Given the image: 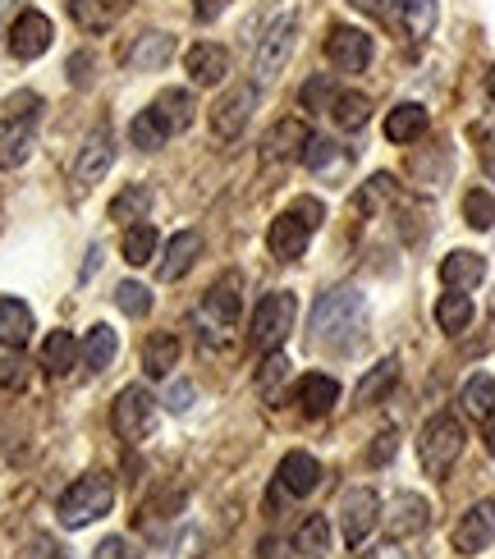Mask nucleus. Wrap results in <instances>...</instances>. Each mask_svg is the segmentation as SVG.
<instances>
[{"mask_svg": "<svg viewBox=\"0 0 495 559\" xmlns=\"http://www.w3.org/2000/svg\"><path fill=\"white\" fill-rule=\"evenodd\" d=\"M330 102H335V83H330L326 74L308 79V87H303V106L308 110H330Z\"/></svg>", "mask_w": 495, "mask_h": 559, "instance_id": "44", "label": "nucleus"}, {"mask_svg": "<svg viewBox=\"0 0 495 559\" xmlns=\"http://www.w3.org/2000/svg\"><path fill=\"white\" fill-rule=\"evenodd\" d=\"M394 450H399V436L394 431H381V436H376V445H372V463H390Z\"/></svg>", "mask_w": 495, "mask_h": 559, "instance_id": "48", "label": "nucleus"}, {"mask_svg": "<svg viewBox=\"0 0 495 559\" xmlns=\"http://www.w3.org/2000/svg\"><path fill=\"white\" fill-rule=\"evenodd\" d=\"M225 5H229V0H193V14H198L202 23H211L216 14H225Z\"/></svg>", "mask_w": 495, "mask_h": 559, "instance_id": "50", "label": "nucleus"}, {"mask_svg": "<svg viewBox=\"0 0 495 559\" xmlns=\"http://www.w3.org/2000/svg\"><path fill=\"white\" fill-rule=\"evenodd\" d=\"M115 302H120L125 317H148L152 312V289L138 285V280H125V285L115 289Z\"/></svg>", "mask_w": 495, "mask_h": 559, "instance_id": "42", "label": "nucleus"}, {"mask_svg": "<svg viewBox=\"0 0 495 559\" xmlns=\"http://www.w3.org/2000/svg\"><path fill=\"white\" fill-rule=\"evenodd\" d=\"M115 354H120V335H115L106 321H97V325L87 331V340H83V362H87L92 371H106V367L115 362Z\"/></svg>", "mask_w": 495, "mask_h": 559, "instance_id": "34", "label": "nucleus"}, {"mask_svg": "<svg viewBox=\"0 0 495 559\" xmlns=\"http://www.w3.org/2000/svg\"><path fill=\"white\" fill-rule=\"evenodd\" d=\"M491 542H495V500H482L455 523V550L459 555H482Z\"/></svg>", "mask_w": 495, "mask_h": 559, "instance_id": "13", "label": "nucleus"}, {"mask_svg": "<svg viewBox=\"0 0 495 559\" xmlns=\"http://www.w3.org/2000/svg\"><path fill=\"white\" fill-rule=\"evenodd\" d=\"M294 404L303 417H326L340 404V381L321 377V371H308V377H298V385H294Z\"/></svg>", "mask_w": 495, "mask_h": 559, "instance_id": "16", "label": "nucleus"}, {"mask_svg": "<svg viewBox=\"0 0 495 559\" xmlns=\"http://www.w3.org/2000/svg\"><path fill=\"white\" fill-rule=\"evenodd\" d=\"M436 325L445 335H463L468 325H473V298H468L463 289H450L436 298Z\"/></svg>", "mask_w": 495, "mask_h": 559, "instance_id": "30", "label": "nucleus"}, {"mask_svg": "<svg viewBox=\"0 0 495 559\" xmlns=\"http://www.w3.org/2000/svg\"><path fill=\"white\" fill-rule=\"evenodd\" d=\"M0 385L5 390H28V362L23 358H0Z\"/></svg>", "mask_w": 495, "mask_h": 559, "instance_id": "45", "label": "nucleus"}, {"mask_svg": "<svg viewBox=\"0 0 495 559\" xmlns=\"http://www.w3.org/2000/svg\"><path fill=\"white\" fill-rule=\"evenodd\" d=\"M202 235L198 229H179V235L165 243V258H161V266H156V275L161 280H184L188 271L198 266V258H202Z\"/></svg>", "mask_w": 495, "mask_h": 559, "instance_id": "17", "label": "nucleus"}, {"mask_svg": "<svg viewBox=\"0 0 495 559\" xmlns=\"http://www.w3.org/2000/svg\"><path fill=\"white\" fill-rule=\"evenodd\" d=\"M156 229L148 225V221H138V225H129L125 229V262L129 266H148L152 258H156Z\"/></svg>", "mask_w": 495, "mask_h": 559, "instance_id": "39", "label": "nucleus"}, {"mask_svg": "<svg viewBox=\"0 0 495 559\" xmlns=\"http://www.w3.org/2000/svg\"><path fill=\"white\" fill-rule=\"evenodd\" d=\"M376 523H381V496L372 491V486H358V491H349L344 504H340V532L349 546H363Z\"/></svg>", "mask_w": 495, "mask_h": 559, "instance_id": "8", "label": "nucleus"}, {"mask_svg": "<svg viewBox=\"0 0 495 559\" xmlns=\"http://www.w3.org/2000/svg\"><path fill=\"white\" fill-rule=\"evenodd\" d=\"M115 166V143H110V133L102 129V133H92L87 138V147H83V156H79V166H74V179L83 183H102V175Z\"/></svg>", "mask_w": 495, "mask_h": 559, "instance_id": "22", "label": "nucleus"}, {"mask_svg": "<svg viewBox=\"0 0 495 559\" xmlns=\"http://www.w3.org/2000/svg\"><path fill=\"white\" fill-rule=\"evenodd\" d=\"M267 243H271V252L280 262H298L303 252H308V243H313V225L303 216H294V212H280L271 221V229H267Z\"/></svg>", "mask_w": 495, "mask_h": 559, "instance_id": "14", "label": "nucleus"}, {"mask_svg": "<svg viewBox=\"0 0 495 559\" xmlns=\"http://www.w3.org/2000/svg\"><path fill=\"white\" fill-rule=\"evenodd\" d=\"M303 166H308L313 175H340V170L349 166V152H344L340 143H330V138H317V133H313L308 152H303Z\"/></svg>", "mask_w": 495, "mask_h": 559, "instance_id": "35", "label": "nucleus"}, {"mask_svg": "<svg viewBox=\"0 0 495 559\" xmlns=\"http://www.w3.org/2000/svg\"><path fill=\"white\" fill-rule=\"evenodd\" d=\"M152 110H156V120L165 124V133H184L188 124H193V97H188L184 87H170V92H161V97L152 102Z\"/></svg>", "mask_w": 495, "mask_h": 559, "instance_id": "29", "label": "nucleus"}, {"mask_svg": "<svg viewBox=\"0 0 495 559\" xmlns=\"http://www.w3.org/2000/svg\"><path fill=\"white\" fill-rule=\"evenodd\" d=\"M294 317H298V298L285 289V294H267L262 302L252 308V321H248V340L252 348H262V354H271V348H280L290 340L294 331Z\"/></svg>", "mask_w": 495, "mask_h": 559, "instance_id": "4", "label": "nucleus"}, {"mask_svg": "<svg viewBox=\"0 0 495 559\" xmlns=\"http://www.w3.org/2000/svg\"><path fill=\"white\" fill-rule=\"evenodd\" d=\"M33 143H37L33 120H19L14 115V120L0 124V170H19L33 156Z\"/></svg>", "mask_w": 495, "mask_h": 559, "instance_id": "20", "label": "nucleus"}, {"mask_svg": "<svg viewBox=\"0 0 495 559\" xmlns=\"http://www.w3.org/2000/svg\"><path fill=\"white\" fill-rule=\"evenodd\" d=\"M239 275H225L221 285H211L207 298H202V308H198V321H211V331H202V340H225V331L234 325V317H239Z\"/></svg>", "mask_w": 495, "mask_h": 559, "instance_id": "10", "label": "nucleus"}, {"mask_svg": "<svg viewBox=\"0 0 495 559\" xmlns=\"http://www.w3.org/2000/svg\"><path fill=\"white\" fill-rule=\"evenodd\" d=\"M372 51H376L372 33L353 28V23H335L330 37H326V60L335 64L340 74H363V69L372 64Z\"/></svg>", "mask_w": 495, "mask_h": 559, "instance_id": "6", "label": "nucleus"}, {"mask_svg": "<svg viewBox=\"0 0 495 559\" xmlns=\"http://www.w3.org/2000/svg\"><path fill=\"white\" fill-rule=\"evenodd\" d=\"M165 124L156 120V110H138L133 115V124H129V143L138 147V152H161L165 147Z\"/></svg>", "mask_w": 495, "mask_h": 559, "instance_id": "40", "label": "nucleus"}, {"mask_svg": "<svg viewBox=\"0 0 495 559\" xmlns=\"http://www.w3.org/2000/svg\"><path fill=\"white\" fill-rule=\"evenodd\" d=\"M358 10H367V14H386V0H353Z\"/></svg>", "mask_w": 495, "mask_h": 559, "instance_id": "51", "label": "nucleus"}, {"mask_svg": "<svg viewBox=\"0 0 495 559\" xmlns=\"http://www.w3.org/2000/svg\"><path fill=\"white\" fill-rule=\"evenodd\" d=\"M294 550L298 555H326L330 550V523L326 514H308L294 532Z\"/></svg>", "mask_w": 495, "mask_h": 559, "instance_id": "41", "label": "nucleus"}, {"mask_svg": "<svg viewBox=\"0 0 495 559\" xmlns=\"http://www.w3.org/2000/svg\"><path fill=\"white\" fill-rule=\"evenodd\" d=\"M313 143V129L303 124V120H280L271 133H267V143H262V156H267V166H280V160H303V152H308Z\"/></svg>", "mask_w": 495, "mask_h": 559, "instance_id": "15", "label": "nucleus"}, {"mask_svg": "<svg viewBox=\"0 0 495 559\" xmlns=\"http://www.w3.org/2000/svg\"><path fill=\"white\" fill-rule=\"evenodd\" d=\"M33 340V308L19 298H0V348H23Z\"/></svg>", "mask_w": 495, "mask_h": 559, "instance_id": "24", "label": "nucleus"}, {"mask_svg": "<svg viewBox=\"0 0 495 559\" xmlns=\"http://www.w3.org/2000/svg\"><path fill=\"white\" fill-rule=\"evenodd\" d=\"M92 559H133V550H129L120 537H106V542L97 546V555H92Z\"/></svg>", "mask_w": 495, "mask_h": 559, "instance_id": "49", "label": "nucleus"}, {"mask_svg": "<svg viewBox=\"0 0 495 559\" xmlns=\"http://www.w3.org/2000/svg\"><path fill=\"white\" fill-rule=\"evenodd\" d=\"M463 221L473 225V229H491L495 225V198L486 189H473L463 198Z\"/></svg>", "mask_w": 495, "mask_h": 559, "instance_id": "43", "label": "nucleus"}, {"mask_svg": "<svg viewBox=\"0 0 495 559\" xmlns=\"http://www.w3.org/2000/svg\"><path fill=\"white\" fill-rule=\"evenodd\" d=\"M170 56H175V37L170 33H143L125 51V64L129 69H161V64H170Z\"/></svg>", "mask_w": 495, "mask_h": 559, "instance_id": "25", "label": "nucleus"}, {"mask_svg": "<svg viewBox=\"0 0 495 559\" xmlns=\"http://www.w3.org/2000/svg\"><path fill=\"white\" fill-rule=\"evenodd\" d=\"M110 427H115L120 440H129V445L148 440L156 431V400L143 385H125L120 394H115V404H110Z\"/></svg>", "mask_w": 495, "mask_h": 559, "instance_id": "5", "label": "nucleus"}, {"mask_svg": "<svg viewBox=\"0 0 495 559\" xmlns=\"http://www.w3.org/2000/svg\"><path fill=\"white\" fill-rule=\"evenodd\" d=\"M148 212H152V189H148V183H129V189H120V193L110 198V206H106V216L115 225H125V229L138 225Z\"/></svg>", "mask_w": 495, "mask_h": 559, "instance_id": "26", "label": "nucleus"}, {"mask_svg": "<svg viewBox=\"0 0 495 559\" xmlns=\"http://www.w3.org/2000/svg\"><path fill=\"white\" fill-rule=\"evenodd\" d=\"M294 37H298V23H294L290 14L271 23L267 37L257 41V56H252V74H257V83H271L280 69H285V60L294 56Z\"/></svg>", "mask_w": 495, "mask_h": 559, "instance_id": "7", "label": "nucleus"}, {"mask_svg": "<svg viewBox=\"0 0 495 559\" xmlns=\"http://www.w3.org/2000/svg\"><path fill=\"white\" fill-rule=\"evenodd\" d=\"M486 450H491V459H495V413L486 417Z\"/></svg>", "mask_w": 495, "mask_h": 559, "instance_id": "52", "label": "nucleus"}, {"mask_svg": "<svg viewBox=\"0 0 495 559\" xmlns=\"http://www.w3.org/2000/svg\"><path fill=\"white\" fill-rule=\"evenodd\" d=\"M193 381H175L170 390H165V408H170V413H184L188 404H193Z\"/></svg>", "mask_w": 495, "mask_h": 559, "instance_id": "46", "label": "nucleus"}, {"mask_svg": "<svg viewBox=\"0 0 495 559\" xmlns=\"http://www.w3.org/2000/svg\"><path fill=\"white\" fill-rule=\"evenodd\" d=\"M330 120H335L340 129H363L372 120V102L363 97V92H335V102H330Z\"/></svg>", "mask_w": 495, "mask_h": 559, "instance_id": "38", "label": "nucleus"}, {"mask_svg": "<svg viewBox=\"0 0 495 559\" xmlns=\"http://www.w3.org/2000/svg\"><path fill=\"white\" fill-rule=\"evenodd\" d=\"M290 371H294V362L280 354V348H271V354L262 358V367H257V377H252V390L262 394V400H280L285 394V381H290Z\"/></svg>", "mask_w": 495, "mask_h": 559, "instance_id": "31", "label": "nucleus"}, {"mask_svg": "<svg viewBox=\"0 0 495 559\" xmlns=\"http://www.w3.org/2000/svg\"><path fill=\"white\" fill-rule=\"evenodd\" d=\"M257 106V87L252 83H239V87H229L225 97L211 106V133L221 138V143H234L244 129H248V115Z\"/></svg>", "mask_w": 495, "mask_h": 559, "instance_id": "9", "label": "nucleus"}, {"mask_svg": "<svg viewBox=\"0 0 495 559\" xmlns=\"http://www.w3.org/2000/svg\"><path fill=\"white\" fill-rule=\"evenodd\" d=\"M459 404H463L468 417H491L495 413V377H491V371H478V377L463 381Z\"/></svg>", "mask_w": 495, "mask_h": 559, "instance_id": "36", "label": "nucleus"}, {"mask_svg": "<svg viewBox=\"0 0 495 559\" xmlns=\"http://www.w3.org/2000/svg\"><path fill=\"white\" fill-rule=\"evenodd\" d=\"M394 381H399V358H381V362H376V367L367 371V377L358 381V390H353V400H358V404H381L386 394L394 390Z\"/></svg>", "mask_w": 495, "mask_h": 559, "instance_id": "33", "label": "nucleus"}, {"mask_svg": "<svg viewBox=\"0 0 495 559\" xmlns=\"http://www.w3.org/2000/svg\"><path fill=\"white\" fill-rule=\"evenodd\" d=\"M280 486H285L290 496H313L317 486H321V463L308 454V450H294V454H285L280 459Z\"/></svg>", "mask_w": 495, "mask_h": 559, "instance_id": "19", "label": "nucleus"}, {"mask_svg": "<svg viewBox=\"0 0 495 559\" xmlns=\"http://www.w3.org/2000/svg\"><path fill=\"white\" fill-rule=\"evenodd\" d=\"M79 358H83V344L69 335V331H51V335H46V344H42V367L51 371V377H69Z\"/></svg>", "mask_w": 495, "mask_h": 559, "instance_id": "27", "label": "nucleus"}, {"mask_svg": "<svg viewBox=\"0 0 495 559\" xmlns=\"http://www.w3.org/2000/svg\"><path fill=\"white\" fill-rule=\"evenodd\" d=\"M463 445H468V431H463L459 417L455 413H436L417 436V459H422V468H427L432 477H445L459 463Z\"/></svg>", "mask_w": 495, "mask_h": 559, "instance_id": "1", "label": "nucleus"}, {"mask_svg": "<svg viewBox=\"0 0 495 559\" xmlns=\"http://www.w3.org/2000/svg\"><path fill=\"white\" fill-rule=\"evenodd\" d=\"M363 312H367V302L358 289H330L321 294V302L313 308V331L321 344H349V335L363 325Z\"/></svg>", "mask_w": 495, "mask_h": 559, "instance_id": "2", "label": "nucleus"}, {"mask_svg": "<svg viewBox=\"0 0 495 559\" xmlns=\"http://www.w3.org/2000/svg\"><path fill=\"white\" fill-rule=\"evenodd\" d=\"M486 92H491V102H495V69H491V79H486Z\"/></svg>", "mask_w": 495, "mask_h": 559, "instance_id": "53", "label": "nucleus"}, {"mask_svg": "<svg viewBox=\"0 0 495 559\" xmlns=\"http://www.w3.org/2000/svg\"><path fill=\"white\" fill-rule=\"evenodd\" d=\"M125 10H129V0H69V14H74V23L87 28V33L110 28Z\"/></svg>", "mask_w": 495, "mask_h": 559, "instance_id": "28", "label": "nucleus"}, {"mask_svg": "<svg viewBox=\"0 0 495 559\" xmlns=\"http://www.w3.org/2000/svg\"><path fill=\"white\" fill-rule=\"evenodd\" d=\"M179 354H184L179 335H170V331H156V335H148V344H143V371H148L152 381L170 377V371L179 367Z\"/></svg>", "mask_w": 495, "mask_h": 559, "instance_id": "23", "label": "nucleus"}, {"mask_svg": "<svg viewBox=\"0 0 495 559\" xmlns=\"http://www.w3.org/2000/svg\"><path fill=\"white\" fill-rule=\"evenodd\" d=\"M436 19H440V5L436 0H399V23L409 28V37H432L436 33Z\"/></svg>", "mask_w": 495, "mask_h": 559, "instance_id": "37", "label": "nucleus"}, {"mask_svg": "<svg viewBox=\"0 0 495 559\" xmlns=\"http://www.w3.org/2000/svg\"><path fill=\"white\" fill-rule=\"evenodd\" d=\"M188 74H193L198 87L225 83V74H229V51H225V46H211V41L193 46V51H188Z\"/></svg>", "mask_w": 495, "mask_h": 559, "instance_id": "21", "label": "nucleus"}, {"mask_svg": "<svg viewBox=\"0 0 495 559\" xmlns=\"http://www.w3.org/2000/svg\"><path fill=\"white\" fill-rule=\"evenodd\" d=\"M51 37H56L51 19L42 10H23L10 28V51H14V60H37V56L51 51Z\"/></svg>", "mask_w": 495, "mask_h": 559, "instance_id": "11", "label": "nucleus"}, {"mask_svg": "<svg viewBox=\"0 0 495 559\" xmlns=\"http://www.w3.org/2000/svg\"><path fill=\"white\" fill-rule=\"evenodd\" d=\"M381 519H386L390 542H404V537H417V532H427L432 504L422 500V496H413V491H399V496L390 500V514H381Z\"/></svg>", "mask_w": 495, "mask_h": 559, "instance_id": "12", "label": "nucleus"}, {"mask_svg": "<svg viewBox=\"0 0 495 559\" xmlns=\"http://www.w3.org/2000/svg\"><path fill=\"white\" fill-rule=\"evenodd\" d=\"M290 212H294V216H303V221H308V225H313V229H317V225H321V221H326V206H321V202H317V198H298V202H294V206H290Z\"/></svg>", "mask_w": 495, "mask_h": 559, "instance_id": "47", "label": "nucleus"}, {"mask_svg": "<svg viewBox=\"0 0 495 559\" xmlns=\"http://www.w3.org/2000/svg\"><path fill=\"white\" fill-rule=\"evenodd\" d=\"M482 280H486V258H482V252L455 248L450 258L440 262V285H445V289H463V294H468V289H478Z\"/></svg>", "mask_w": 495, "mask_h": 559, "instance_id": "18", "label": "nucleus"}, {"mask_svg": "<svg viewBox=\"0 0 495 559\" xmlns=\"http://www.w3.org/2000/svg\"><path fill=\"white\" fill-rule=\"evenodd\" d=\"M427 133V110H422L417 102H404V106H394L386 115V138L390 143H413V138Z\"/></svg>", "mask_w": 495, "mask_h": 559, "instance_id": "32", "label": "nucleus"}, {"mask_svg": "<svg viewBox=\"0 0 495 559\" xmlns=\"http://www.w3.org/2000/svg\"><path fill=\"white\" fill-rule=\"evenodd\" d=\"M110 504H115V481L106 477V473H87V477H79L69 491L60 496V523L64 527H87V523H97L102 514H110Z\"/></svg>", "mask_w": 495, "mask_h": 559, "instance_id": "3", "label": "nucleus"}]
</instances>
